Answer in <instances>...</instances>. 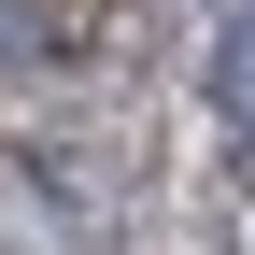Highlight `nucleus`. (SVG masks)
I'll use <instances>...</instances> for the list:
<instances>
[{
    "mask_svg": "<svg viewBox=\"0 0 255 255\" xmlns=\"http://www.w3.org/2000/svg\"><path fill=\"white\" fill-rule=\"evenodd\" d=\"M213 128L255 156V14H241V28H213Z\"/></svg>",
    "mask_w": 255,
    "mask_h": 255,
    "instance_id": "nucleus-1",
    "label": "nucleus"
},
{
    "mask_svg": "<svg viewBox=\"0 0 255 255\" xmlns=\"http://www.w3.org/2000/svg\"><path fill=\"white\" fill-rule=\"evenodd\" d=\"M57 43H71V28H43V14H0V71H43Z\"/></svg>",
    "mask_w": 255,
    "mask_h": 255,
    "instance_id": "nucleus-2",
    "label": "nucleus"
}]
</instances>
